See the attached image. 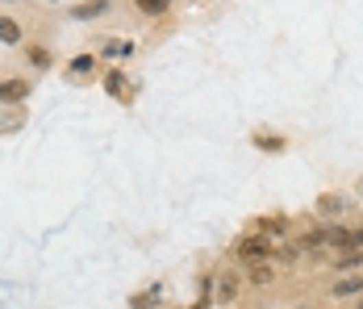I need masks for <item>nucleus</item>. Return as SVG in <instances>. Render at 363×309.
<instances>
[{
    "mask_svg": "<svg viewBox=\"0 0 363 309\" xmlns=\"http://www.w3.org/2000/svg\"><path fill=\"white\" fill-rule=\"evenodd\" d=\"M238 255H242L246 264H259V260H268V255H272V242L264 234H250V238L238 242Z\"/></svg>",
    "mask_w": 363,
    "mask_h": 309,
    "instance_id": "nucleus-1",
    "label": "nucleus"
},
{
    "mask_svg": "<svg viewBox=\"0 0 363 309\" xmlns=\"http://www.w3.org/2000/svg\"><path fill=\"white\" fill-rule=\"evenodd\" d=\"M30 96V80H0V100L5 105H21Z\"/></svg>",
    "mask_w": 363,
    "mask_h": 309,
    "instance_id": "nucleus-2",
    "label": "nucleus"
},
{
    "mask_svg": "<svg viewBox=\"0 0 363 309\" xmlns=\"http://www.w3.org/2000/svg\"><path fill=\"white\" fill-rule=\"evenodd\" d=\"M334 297H363V276H342V280H334Z\"/></svg>",
    "mask_w": 363,
    "mask_h": 309,
    "instance_id": "nucleus-3",
    "label": "nucleus"
},
{
    "mask_svg": "<svg viewBox=\"0 0 363 309\" xmlns=\"http://www.w3.org/2000/svg\"><path fill=\"white\" fill-rule=\"evenodd\" d=\"M159 297H163V288H159V284H150L146 293H138V297L130 301V309H150V305H159Z\"/></svg>",
    "mask_w": 363,
    "mask_h": 309,
    "instance_id": "nucleus-4",
    "label": "nucleus"
},
{
    "mask_svg": "<svg viewBox=\"0 0 363 309\" xmlns=\"http://www.w3.org/2000/svg\"><path fill=\"white\" fill-rule=\"evenodd\" d=\"M25 126V109H9V113H0V134H13Z\"/></svg>",
    "mask_w": 363,
    "mask_h": 309,
    "instance_id": "nucleus-5",
    "label": "nucleus"
},
{
    "mask_svg": "<svg viewBox=\"0 0 363 309\" xmlns=\"http://www.w3.org/2000/svg\"><path fill=\"white\" fill-rule=\"evenodd\" d=\"M109 9V0H88V5H80V9H71V17H80V21H88V17H100Z\"/></svg>",
    "mask_w": 363,
    "mask_h": 309,
    "instance_id": "nucleus-6",
    "label": "nucleus"
},
{
    "mask_svg": "<svg viewBox=\"0 0 363 309\" xmlns=\"http://www.w3.org/2000/svg\"><path fill=\"white\" fill-rule=\"evenodd\" d=\"M0 42H5V46L21 42V25H17L13 17H0Z\"/></svg>",
    "mask_w": 363,
    "mask_h": 309,
    "instance_id": "nucleus-7",
    "label": "nucleus"
},
{
    "mask_svg": "<svg viewBox=\"0 0 363 309\" xmlns=\"http://www.w3.org/2000/svg\"><path fill=\"white\" fill-rule=\"evenodd\" d=\"M134 5H138L146 17H159V13H167V9H172V0H134Z\"/></svg>",
    "mask_w": 363,
    "mask_h": 309,
    "instance_id": "nucleus-8",
    "label": "nucleus"
},
{
    "mask_svg": "<svg viewBox=\"0 0 363 309\" xmlns=\"http://www.w3.org/2000/svg\"><path fill=\"white\" fill-rule=\"evenodd\" d=\"M234 297H238V280H234V276H222V284H218V301L230 305Z\"/></svg>",
    "mask_w": 363,
    "mask_h": 309,
    "instance_id": "nucleus-9",
    "label": "nucleus"
},
{
    "mask_svg": "<svg viewBox=\"0 0 363 309\" xmlns=\"http://www.w3.org/2000/svg\"><path fill=\"white\" fill-rule=\"evenodd\" d=\"M250 280H255V284H272V264H264V260L250 264Z\"/></svg>",
    "mask_w": 363,
    "mask_h": 309,
    "instance_id": "nucleus-10",
    "label": "nucleus"
},
{
    "mask_svg": "<svg viewBox=\"0 0 363 309\" xmlns=\"http://www.w3.org/2000/svg\"><path fill=\"white\" fill-rule=\"evenodd\" d=\"M105 92H109V96H121V92H126V76H121V71H109V76H105Z\"/></svg>",
    "mask_w": 363,
    "mask_h": 309,
    "instance_id": "nucleus-11",
    "label": "nucleus"
},
{
    "mask_svg": "<svg viewBox=\"0 0 363 309\" xmlns=\"http://www.w3.org/2000/svg\"><path fill=\"white\" fill-rule=\"evenodd\" d=\"M255 146L259 150H284V138H276V134H255Z\"/></svg>",
    "mask_w": 363,
    "mask_h": 309,
    "instance_id": "nucleus-12",
    "label": "nucleus"
},
{
    "mask_svg": "<svg viewBox=\"0 0 363 309\" xmlns=\"http://www.w3.org/2000/svg\"><path fill=\"white\" fill-rule=\"evenodd\" d=\"M100 50H105V55H134V42H121V38H113V42H105Z\"/></svg>",
    "mask_w": 363,
    "mask_h": 309,
    "instance_id": "nucleus-13",
    "label": "nucleus"
},
{
    "mask_svg": "<svg viewBox=\"0 0 363 309\" xmlns=\"http://www.w3.org/2000/svg\"><path fill=\"white\" fill-rule=\"evenodd\" d=\"M322 242H326V230H309V234L301 238V251H318Z\"/></svg>",
    "mask_w": 363,
    "mask_h": 309,
    "instance_id": "nucleus-14",
    "label": "nucleus"
},
{
    "mask_svg": "<svg viewBox=\"0 0 363 309\" xmlns=\"http://www.w3.org/2000/svg\"><path fill=\"white\" fill-rule=\"evenodd\" d=\"M25 55H30V63H34V67H46V63H50V50H42V46H30Z\"/></svg>",
    "mask_w": 363,
    "mask_h": 309,
    "instance_id": "nucleus-15",
    "label": "nucleus"
},
{
    "mask_svg": "<svg viewBox=\"0 0 363 309\" xmlns=\"http://www.w3.org/2000/svg\"><path fill=\"white\" fill-rule=\"evenodd\" d=\"M92 67H96V59H92V55H80V59H71V71H75V76H84V71H92Z\"/></svg>",
    "mask_w": 363,
    "mask_h": 309,
    "instance_id": "nucleus-16",
    "label": "nucleus"
},
{
    "mask_svg": "<svg viewBox=\"0 0 363 309\" xmlns=\"http://www.w3.org/2000/svg\"><path fill=\"white\" fill-rule=\"evenodd\" d=\"M342 209V196H322V214H338Z\"/></svg>",
    "mask_w": 363,
    "mask_h": 309,
    "instance_id": "nucleus-17",
    "label": "nucleus"
},
{
    "mask_svg": "<svg viewBox=\"0 0 363 309\" xmlns=\"http://www.w3.org/2000/svg\"><path fill=\"white\" fill-rule=\"evenodd\" d=\"M342 268H363V251H347L342 255Z\"/></svg>",
    "mask_w": 363,
    "mask_h": 309,
    "instance_id": "nucleus-18",
    "label": "nucleus"
},
{
    "mask_svg": "<svg viewBox=\"0 0 363 309\" xmlns=\"http://www.w3.org/2000/svg\"><path fill=\"white\" fill-rule=\"evenodd\" d=\"M359 192H363V184H359Z\"/></svg>",
    "mask_w": 363,
    "mask_h": 309,
    "instance_id": "nucleus-19",
    "label": "nucleus"
},
{
    "mask_svg": "<svg viewBox=\"0 0 363 309\" xmlns=\"http://www.w3.org/2000/svg\"><path fill=\"white\" fill-rule=\"evenodd\" d=\"M359 309H363V301H359Z\"/></svg>",
    "mask_w": 363,
    "mask_h": 309,
    "instance_id": "nucleus-20",
    "label": "nucleus"
}]
</instances>
